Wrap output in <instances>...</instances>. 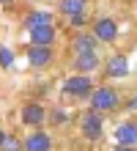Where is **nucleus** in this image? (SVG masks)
<instances>
[{"label": "nucleus", "instance_id": "obj_7", "mask_svg": "<svg viewBox=\"0 0 137 151\" xmlns=\"http://www.w3.org/2000/svg\"><path fill=\"white\" fill-rule=\"evenodd\" d=\"M52 60H55L52 47H27V63H30V69H47Z\"/></svg>", "mask_w": 137, "mask_h": 151}, {"label": "nucleus", "instance_id": "obj_14", "mask_svg": "<svg viewBox=\"0 0 137 151\" xmlns=\"http://www.w3.org/2000/svg\"><path fill=\"white\" fill-rule=\"evenodd\" d=\"M85 6H88V0H60V14H66V17H74V14H85Z\"/></svg>", "mask_w": 137, "mask_h": 151}, {"label": "nucleus", "instance_id": "obj_21", "mask_svg": "<svg viewBox=\"0 0 137 151\" xmlns=\"http://www.w3.org/2000/svg\"><path fill=\"white\" fill-rule=\"evenodd\" d=\"M3 140H6V132H3V129H0V146H3Z\"/></svg>", "mask_w": 137, "mask_h": 151}, {"label": "nucleus", "instance_id": "obj_18", "mask_svg": "<svg viewBox=\"0 0 137 151\" xmlns=\"http://www.w3.org/2000/svg\"><path fill=\"white\" fill-rule=\"evenodd\" d=\"M52 121H55V124H66V121H69V115L63 113V110H52Z\"/></svg>", "mask_w": 137, "mask_h": 151}, {"label": "nucleus", "instance_id": "obj_11", "mask_svg": "<svg viewBox=\"0 0 137 151\" xmlns=\"http://www.w3.org/2000/svg\"><path fill=\"white\" fill-rule=\"evenodd\" d=\"M99 50V41L93 33H77L71 39V52L74 55H85V52H96Z\"/></svg>", "mask_w": 137, "mask_h": 151}, {"label": "nucleus", "instance_id": "obj_17", "mask_svg": "<svg viewBox=\"0 0 137 151\" xmlns=\"http://www.w3.org/2000/svg\"><path fill=\"white\" fill-rule=\"evenodd\" d=\"M69 25H71V28H85V25H88V17L85 14H74V17H69Z\"/></svg>", "mask_w": 137, "mask_h": 151}, {"label": "nucleus", "instance_id": "obj_19", "mask_svg": "<svg viewBox=\"0 0 137 151\" xmlns=\"http://www.w3.org/2000/svg\"><path fill=\"white\" fill-rule=\"evenodd\" d=\"M126 110H129V113H137V93L129 96V102H126Z\"/></svg>", "mask_w": 137, "mask_h": 151}, {"label": "nucleus", "instance_id": "obj_12", "mask_svg": "<svg viewBox=\"0 0 137 151\" xmlns=\"http://www.w3.org/2000/svg\"><path fill=\"white\" fill-rule=\"evenodd\" d=\"M102 66L99 52H85V55H74V74H90Z\"/></svg>", "mask_w": 137, "mask_h": 151}, {"label": "nucleus", "instance_id": "obj_1", "mask_svg": "<svg viewBox=\"0 0 137 151\" xmlns=\"http://www.w3.org/2000/svg\"><path fill=\"white\" fill-rule=\"evenodd\" d=\"M90 110H96V113H110V110H115L118 107V102H121V96H118V91L113 85H99L93 88V93H90Z\"/></svg>", "mask_w": 137, "mask_h": 151}, {"label": "nucleus", "instance_id": "obj_10", "mask_svg": "<svg viewBox=\"0 0 137 151\" xmlns=\"http://www.w3.org/2000/svg\"><path fill=\"white\" fill-rule=\"evenodd\" d=\"M104 74H107L110 80L126 77V74H129V60H126V55H121V52L110 55V58H107V66H104Z\"/></svg>", "mask_w": 137, "mask_h": 151}, {"label": "nucleus", "instance_id": "obj_2", "mask_svg": "<svg viewBox=\"0 0 137 151\" xmlns=\"http://www.w3.org/2000/svg\"><path fill=\"white\" fill-rule=\"evenodd\" d=\"M80 132H82L85 140H90V143L102 140V135H104V115L96 113V110H85L80 115Z\"/></svg>", "mask_w": 137, "mask_h": 151}, {"label": "nucleus", "instance_id": "obj_6", "mask_svg": "<svg viewBox=\"0 0 137 151\" xmlns=\"http://www.w3.org/2000/svg\"><path fill=\"white\" fill-rule=\"evenodd\" d=\"M19 118H22V124H27V127L41 129L44 118H47V110H44L39 102H27L25 107H22V113H19Z\"/></svg>", "mask_w": 137, "mask_h": 151}, {"label": "nucleus", "instance_id": "obj_4", "mask_svg": "<svg viewBox=\"0 0 137 151\" xmlns=\"http://www.w3.org/2000/svg\"><path fill=\"white\" fill-rule=\"evenodd\" d=\"M96 36L99 44H113L118 39V22L113 19V17H99V19L93 22V30H90Z\"/></svg>", "mask_w": 137, "mask_h": 151}, {"label": "nucleus", "instance_id": "obj_5", "mask_svg": "<svg viewBox=\"0 0 137 151\" xmlns=\"http://www.w3.org/2000/svg\"><path fill=\"white\" fill-rule=\"evenodd\" d=\"M113 137H115V146H129V148H134L137 146V124L134 121H121L115 127Z\"/></svg>", "mask_w": 137, "mask_h": 151}, {"label": "nucleus", "instance_id": "obj_9", "mask_svg": "<svg viewBox=\"0 0 137 151\" xmlns=\"http://www.w3.org/2000/svg\"><path fill=\"white\" fill-rule=\"evenodd\" d=\"M27 33H30V47H55V39H58L55 25L36 28V30H27Z\"/></svg>", "mask_w": 137, "mask_h": 151}, {"label": "nucleus", "instance_id": "obj_13", "mask_svg": "<svg viewBox=\"0 0 137 151\" xmlns=\"http://www.w3.org/2000/svg\"><path fill=\"white\" fill-rule=\"evenodd\" d=\"M22 25L27 30H36V28H47V25H55V17L52 11H44V8H39V11H30L22 19Z\"/></svg>", "mask_w": 137, "mask_h": 151}, {"label": "nucleus", "instance_id": "obj_8", "mask_svg": "<svg viewBox=\"0 0 137 151\" xmlns=\"http://www.w3.org/2000/svg\"><path fill=\"white\" fill-rule=\"evenodd\" d=\"M22 146L25 151H52V135H47L44 129H33L22 140Z\"/></svg>", "mask_w": 137, "mask_h": 151}, {"label": "nucleus", "instance_id": "obj_20", "mask_svg": "<svg viewBox=\"0 0 137 151\" xmlns=\"http://www.w3.org/2000/svg\"><path fill=\"white\" fill-rule=\"evenodd\" d=\"M113 151H134V148H129V146H115Z\"/></svg>", "mask_w": 137, "mask_h": 151}, {"label": "nucleus", "instance_id": "obj_15", "mask_svg": "<svg viewBox=\"0 0 137 151\" xmlns=\"http://www.w3.org/2000/svg\"><path fill=\"white\" fill-rule=\"evenodd\" d=\"M0 151H25V146H22V140L16 137V135H6V140H3V146H0Z\"/></svg>", "mask_w": 137, "mask_h": 151}, {"label": "nucleus", "instance_id": "obj_22", "mask_svg": "<svg viewBox=\"0 0 137 151\" xmlns=\"http://www.w3.org/2000/svg\"><path fill=\"white\" fill-rule=\"evenodd\" d=\"M14 3V0H0V6H11Z\"/></svg>", "mask_w": 137, "mask_h": 151}, {"label": "nucleus", "instance_id": "obj_16", "mask_svg": "<svg viewBox=\"0 0 137 151\" xmlns=\"http://www.w3.org/2000/svg\"><path fill=\"white\" fill-rule=\"evenodd\" d=\"M8 66H14V50L0 44V69H8Z\"/></svg>", "mask_w": 137, "mask_h": 151}, {"label": "nucleus", "instance_id": "obj_3", "mask_svg": "<svg viewBox=\"0 0 137 151\" xmlns=\"http://www.w3.org/2000/svg\"><path fill=\"white\" fill-rule=\"evenodd\" d=\"M93 93V80L88 74H71L63 80V96H74V99H90Z\"/></svg>", "mask_w": 137, "mask_h": 151}]
</instances>
